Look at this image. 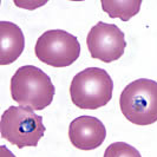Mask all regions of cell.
I'll return each mask as SVG.
<instances>
[{"label": "cell", "mask_w": 157, "mask_h": 157, "mask_svg": "<svg viewBox=\"0 0 157 157\" xmlns=\"http://www.w3.org/2000/svg\"><path fill=\"white\" fill-rule=\"evenodd\" d=\"M104 157H142V155L136 148L125 142H115L105 149Z\"/></svg>", "instance_id": "30bf717a"}, {"label": "cell", "mask_w": 157, "mask_h": 157, "mask_svg": "<svg viewBox=\"0 0 157 157\" xmlns=\"http://www.w3.org/2000/svg\"><path fill=\"white\" fill-rule=\"evenodd\" d=\"M14 4H16L17 6H19V7H24L26 8V10H34L36 7H39V6H43V5H45L46 4V1L45 2H37V1H24V2H20V1H14Z\"/></svg>", "instance_id": "8fae6325"}, {"label": "cell", "mask_w": 157, "mask_h": 157, "mask_svg": "<svg viewBox=\"0 0 157 157\" xmlns=\"http://www.w3.org/2000/svg\"><path fill=\"white\" fill-rule=\"evenodd\" d=\"M123 116L136 125L157 122V82L141 78L128 84L119 97Z\"/></svg>", "instance_id": "7a4b0ae2"}, {"label": "cell", "mask_w": 157, "mask_h": 157, "mask_svg": "<svg viewBox=\"0 0 157 157\" xmlns=\"http://www.w3.org/2000/svg\"><path fill=\"white\" fill-rule=\"evenodd\" d=\"M106 137V129L102 122L92 116H79L69 126L71 144L79 150H94L101 147Z\"/></svg>", "instance_id": "52a82bcc"}, {"label": "cell", "mask_w": 157, "mask_h": 157, "mask_svg": "<svg viewBox=\"0 0 157 157\" xmlns=\"http://www.w3.org/2000/svg\"><path fill=\"white\" fill-rule=\"evenodd\" d=\"M24 47L25 38L21 29L11 21H0V65L16 62Z\"/></svg>", "instance_id": "ba28073f"}, {"label": "cell", "mask_w": 157, "mask_h": 157, "mask_svg": "<svg viewBox=\"0 0 157 157\" xmlns=\"http://www.w3.org/2000/svg\"><path fill=\"white\" fill-rule=\"evenodd\" d=\"M40 62L53 67H66L73 64L80 55L78 39L64 30H48L40 36L34 47Z\"/></svg>", "instance_id": "5b68a950"}, {"label": "cell", "mask_w": 157, "mask_h": 157, "mask_svg": "<svg viewBox=\"0 0 157 157\" xmlns=\"http://www.w3.org/2000/svg\"><path fill=\"white\" fill-rule=\"evenodd\" d=\"M86 44L91 57L104 63L118 60L126 47L123 31L115 24L103 21L91 27L86 37Z\"/></svg>", "instance_id": "8992f818"}, {"label": "cell", "mask_w": 157, "mask_h": 157, "mask_svg": "<svg viewBox=\"0 0 157 157\" xmlns=\"http://www.w3.org/2000/svg\"><path fill=\"white\" fill-rule=\"evenodd\" d=\"M0 131L4 140L23 149L38 145L46 129L43 124V117L34 113L32 109L13 105L1 115Z\"/></svg>", "instance_id": "277c9868"}, {"label": "cell", "mask_w": 157, "mask_h": 157, "mask_svg": "<svg viewBox=\"0 0 157 157\" xmlns=\"http://www.w3.org/2000/svg\"><path fill=\"white\" fill-rule=\"evenodd\" d=\"M0 157H16V156L5 145H1L0 147Z\"/></svg>", "instance_id": "7c38bea8"}, {"label": "cell", "mask_w": 157, "mask_h": 157, "mask_svg": "<svg viewBox=\"0 0 157 157\" xmlns=\"http://www.w3.org/2000/svg\"><path fill=\"white\" fill-rule=\"evenodd\" d=\"M55 85L43 70L33 65L20 66L11 78L12 99L32 110H44L55 97Z\"/></svg>", "instance_id": "6da1fadb"}, {"label": "cell", "mask_w": 157, "mask_h": 157, "mask_svg": "<svg viewBox=\"0 0 157 157\" xmlns=\"http://www.w3.org/2000/svg\"><path fill=\"white\" fill-rule=\"evenodd\" d=\"M113 82L99 67H87L78 72L71 82L70 96L79 109L96 110L105 106L112 98Z\"/></svg>", "instance_id": "3957f363"}, {"label": "cell", "mask_w": 157, "mask_h": 157, "mask_svg": "<svg viewBox=\"0 0 157 157\" xmlns=\"http://www.w3.org/2000/svg\"><path fill=\"white\" fill-rule=\"evenodd\" d=\"M103 11L106 12L110 18H119L123 21L130 20L136 16L142 6L141 0H102Z\"/></svg>", "instance_id": "9c48e42d"}]
</instances>
